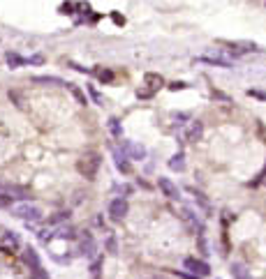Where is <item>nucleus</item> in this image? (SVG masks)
I'll use <instances>...</instances> for the list:
<instances>
[{
    "mask_svg": "<svg viewBox=\"0 0 266 279\" xmlns=\"http://www.w3.org/2000/svg\"><path fill=\"white\" fill-rule=\"evenodd\" d=\"M9 210H12L14 217L23 220L26 224H40V222L44 220L42 208L37 206V203H30V201H19V203H14Z\"/></svg>",
    "mask_w": 266,
    "mask_h": 279,
    "instance_id": "obj_1",
    "label": "nucleus"
},
{
    "mask_svg": "<svg viewBox=\"0 0 266 279\" xmlns=\"http://www.w3.org/2000/svg\"><path fill=\"white\" fill-rule=\"evenodd\" d=\"M100 167H102L100 153H86L77 160V171H79V175H84L86 180H95Z\"/></svg>",
    "mask_w": 266,
    "mask_h": 279,
    "instance_id": "obj_2",
    "label": "nucleus"
},
{
    "mask_svg": "<svg viewBox=\"0 0 266 279\" xmlns=\"http://www.w3.org/2000/svg\"><path fill=\"white\" fill-rule=\"evenodd\" d=\"M222 47H227V51L234 56V58H241V56H248V54H255V51H262L255 42H246V40H220Z\"/></svg>",
    "mask_w": 266,
    "mask_h": 279,
    "instance_id": "obj_3",
    "label": "nucleus"
},
{
    "mask_svg": "<svg viewBox=\"0 0 266 279\" xmlns=\"http://www.w3.org/2000/svg\"><path fill=\"white\" fill-rule=\"evenodd\" d=\"M130 213V203H127L125 196H116V199L109 201V208H106V215H109V220L111 222H123Z\"/></svg>",
    "mask_w": 266,
    "mask_h": 279,
    "instance_id": "obj_4",
    "label": "nucleus"
},
{
    "mask_svg": "<svg viewBox=\"0 0 266 279\" xmlns=\"http://www.w3.org/2000/svg\"><path fill=\"white\" fill-rule=\"evenodd\" d=\"M118 150L125 155L130 162H144V160H146V155H148V150L141 146V143H137V141H127V139L120 141Z\"/></svg>",
    "mask_w": 266,
    "mask_h": 279,
    "instance_id": "obj_5",
    "label": "nucleus"
},
{
    "mask_svg": "<svg viewBox=\"0 0 266 279\" xmlns=\"http://www.w3.org/2000/svg\"><path fill=\"white\" fill-rule=\"evenodd\" d=\"M79 254L88 261L95 259V254H97V242H95L90 231H79Z\"/></svg>",
    "mask_w": 266,
    "mask_h": 279,
    "instance_id": "obj_6",
    "label": "nucleus"
},
{
    "mask_svg": "<svg viewBox=\"0 0 266 279\" xmlns=\"http://www.w3.org/2000/svg\"><path fill=\"white\" fill-rule=\"evenodd\" d=\"M183 268H185L190 275H194V277H208L211 275V266H208L204 259H197V256H187L185 261H183Z\"/></svg>",
    "mask_w": 266,
    "mask_h": 279,
    "instance_id": "obj_7",
    "label": "nucleus"
},
{
    "mask_svg": "<svg viewBox=\"0 0 266 279\" xmlns=\"http://www.w3.org/2000/svg\"><path fill=\"white\" fill-rule=\"evenodd\" d=\"M194 65H211V67H222V69H232L234 60L227 58V56H220V54H208V56L194 58Z\"/></svg>",
    "mask_w": 266,
    "mask_h": 279,
    "instance_id": "obj_8",
    "label": "nucleus"
},
{
    "mask_svg": "<svg viewBox=\"0 0 266 279\" xmlns=\"http://www.w3.org/2000/svg\"><path fill=\"white\" fill-rule=\"evenodd\" d=\"M155 185H158V189L162 192V196H165V199H169V201H178L180 189H178V185H176V182H174L172 178H165V175H160Z\"/></svg>",
    "mask_w": 266,
    "mask_h": 279,
    "instance_id": "obj_9",
    "label": "nucleus"
},
{
    "mask_svg": "<svg viewBox=\"0 0 266 279\" xmlns=\"http://www.w3.org/2000/svg\"><path fill=\"white\" fill-rule=\"evenodd\" d=\"M180 220L185 222L192 231L206 233V226H204V222H199V217H197V213H194L192 208H180ZM199 233H197V235H199Z\"/></svg>",
    "mask_w": 266,
    "mask_h": 279,
    "instance_id": "obj_10",
    "label": "nucleus"
},
{
    "mask_svg": "<svg viewBox=\"0 0 266 279\" xmlns=\"http://www.w3.org/2000/svg\"><path fill=\"white\" fill-rule=\"evenodd\" d=\"M113 164H116L118 173H123V175H132V173H134L132 162L127 160V157H125L123 153H120L118 148H113Z\"/></svg>",
    "mask_w": 266,
    "mask_h": 279,
    "instance_id": "obj_11",
    "label": "nucleus"
},
{
    "mask_svg": "<svg viewBox=\"0 0 266 279\" xmlns=\"http://www.w3.org/2000/svg\"><path fill=\"white\" fill-rule=\"evenodd\" d=\"M201 136H204V122H201V120H190V127L183 132V139H185L187 143H194V141H199Z\"/></svg>",
    "mask_w": 266,
    "mask_h": 279,
    "instance_id": "obj_12",
    "label": "nucleus"
},
{
    "mask_svg": "<svg viewBox=\"0 0 266 279\" xmlns=\"http://www.w3.org/2000/svg\"><path fill=\"white\" fill-rule=\"evenodd\" d=\"M190 194L194 196V203H197V208L204 213V217H213V206H211V201H208L206 194L197 192V189H190Z\"/></svg>",
    "mask_w": 266,
    "mask_h": 279,
    "instance_id": "obj_13",
    "label": "nucleus"
},
{
    "mask_svg": "<svg viewBox=\"0 0 266 279\" xmlns=\"http://www.w3.org/2000/svg\"><path fill=\"white\" fill-rule=\"evenodd\" d=\"M53 235L58 240H79V231L72 224H60L53 228Z\"/></svg>",
    "mask_w": 266,
    "mask_h": 279,
    "instance_id": "obj_14",
    "label": "nucleus"
},
{
    "mask_svg": "<svg viewBox=\"0 0 266 279\" xmlns=\"http://www.w3.org/2000/svg\"><path fill=\"white\" fill-rule=\"evenodd\" d=\"M35 86H56V88H67V81H63L60 76H33L30 79Z\"/></svg>",
    "mask_w": 266,
    "mask_h": 279,
    "instance_id": "obj_15",
    "label": "nucleus"
},
{
    "mask_svg": "<svg viewBox=\"0 0 266 279\" xmlns=\"http://www.w3.org/2000/svg\"><path fill=\"white\" fill-rule=\"evenodd\" d=\"M23 263H26L30 270H35V268L42 266L40 254H37V249H35V247H26V249H23Z\"/></svg>",
    "mask_w": 266,
    "mask_h": 279,
    "instance_id": "obj_16",
    "label": "nucleus"
},
{
    "mask_svg": "<svg viewBox=\"0 0 266 279\" xmlns=\"http://www.w3.org/2000/svg\"><path fill=\"white\" fill-rule=\"evenodd\" d=\"M167 167L172 168V171H176V173H183L185 171V153L178 150L176 155H172V160L167 162Z\"/></svg>",
    "mask_w": 266,
    "mask_h": 279,
    "instance_id": "obj_17",
    "label": "nucleus"
},
{
    "mask_svg": "<svg viewBox=\"0 0 266 279\" xmlns=\"http://www.w3.org/2000/svg\"><path fill=\"white\" fill-rule=\"evenodd\" d=\"M67 90H70V93H72L74 102H77V104H79V107H88V104H90V102H88V95L84 93V90H81L79 86H74V83H67Z\"/></svg>",
    "mask_w": 266,
    "mask_h": 279,
    "instance_id": "obj_18",
    "label": "nucleus"
},
{
    "mask_svg": "<svg viewBox=\"0 0 266 279\" xmlns=\"http://www.w3.org/2000/svg\"><path fill=\"white\" fill-rule=\"evenodd\" d=\"M106 127H109V134H111L113 139H116V141H123V125H120V120L116 118V115H111V118H109Z\"/></svg>",
    "mask_w": 266,
    "mask_h": 279,
    "instance_id": "obj_19",
    "label": "nucleus"
},
{
    "mask_svg": "<svg viewBox=\"0 0 266 279\" xmlns=\"http://www.w3.org/2000/svg\"><path fill=\"white\" fill-rule=\"evenodd\" d=\"M5 60H7V67H12V69H19V67H26L28 65V58H23L21 54H5Z\"/></svg>",
    "mask_w": 266,
    "mask_h": 279,
    "instance_id": "obj_20",
    "label": "nucleus"
},
{
    "mask_svg": "<svg viewBox=\"0 0 266 279\" xmlns=\"http://www.w3.org/2000/svg\"><path fill=\"white\" fill-rule=\"evenodd\" d=\"M0 206H9L12 208V185L7 182H0Z\"/></svg>",
    "mask_w": 266,
    "mask_h": 279,
    "instance_id": "obj_21",
    "label": "nucleus"
},
{
    "mask_svg": "<svg viewBox=\"0 0 266 279\" xmlns=\"http://www.w3.org/2000/svg\"><path fill=\"white\" fill-rule=\"evenodd\" d=\"M229 273H232L234 279H250V273H248V268L243 266V263H239V261L229 266Z\"/></svg>",
    "mask_w": 266,
    "mask_h": 279,
    "instance_id": "obj_22",
    "label": "nucleus"
},
{
    "mask_svg": "<svg viewBox=\"0 0 266 279\" xmlns=\"http://www.w3.org/2000/svg\"><path fill=\"white\" fill-rule=\"evenodd\" d=\"M144 81H146L148 86H151V90H158V88L165 86V79H162L160 74H153V72H146V74H144Z\"/></svg>",
    "mask_w": 266,
    "mask_h": 279,
    "instance_id": "obj_23",
    "label": "nucleus"
},
{
    "mask_svg": "<svg viewBox=\"0 0 266 279\" xmlns=\"http://www.w3.org/2000/svg\"><path fill=\"white\" fill-rule=\"evenodd\" d=\"M104 249H106L109 256H116V254H118V240H116V235H106Z\"/></svg>",
    "mask_w": 266,
    "mask_h": 279,
    "instance_id": "obj_24",
    "label": "nucleus"
},
{
    "mask_svg": "<svg viewBox=\"0 0 266 279\" xmlns=\"http://www.w3.org/2000/svg\"><path fill=\"white\" fill-rule=\"evenodd\" d=\"M93 74L102 81V83H113V79H116V74H113L111 69H93Z\"/></svg>",
    "mask_w": 266,
    "mask_h": 279,
    "instance_id": "obj_25",
    "label": "nucleus"
},
{
    "mask_svg": "<svg viewBox=\"0 0 266 279\" xmlns=\"http://www.w3.org/2000/svg\"><path fill=\"white\" fill-rule=\"evenodd\" d=\"M67 220H70V213H65V210H60V213H56L53 217H49V224H51V228H56V226L65 224Z\"/></svg>",
    "mask_w": 266,
    "mask_h": 279,
    "instance_id": "obj_26",
    "label": "nucleus"
},
{
    "mask_svg": "<svg viewBox=\"0 0 266 279\" xmlns=\"http://www.w3.org/2000/svg\"><path fill=\"white\" fill-rule=\"evenodd\" d=\"M86 93L90 95V100H93L95 104H97V107H104V97H102V93H100V90H97L95 86H88V88H86Z\"/></svg>",
    "mask_w": 266,
    "mask_h": 279,
    "instance_id": "obj_27",
    "label": "nucleus"
},
{
    "mask_svg": "<svg viewBox=\"0 0 266 279\" xmlns=\"http://www.w3.org/2000/svg\"><path fill=\"white\" fill-rule=\"evenodd\" d=\"M197 245H199V254L201 256H208V242H206V235H204V233H199V235H197Z\"/></svg>",
    "mask_w": 266,
    "mask_h": 279,
    "instance_id": "obj_28",
    "label": "nucleus"
},
{
    "mask_svg": "<svg viewBox=\"0 0 266 279\" xmlns=\"http://www.w3.org/2000/svg\"><path fill=\"white\" fill-rule=\"evenodd\" d=\"M174 120H176V125H187V120H192V115L190 113H185V111H180V113H174Z\"/></svg>",
    "mask_w": 266,
    "mask_h": 279,
    "instance_id": "obj_29",
    "label": "nucleus"
},
{
    "mask_svg": "<svg viewBox=\"0 0 266 279\" xmlns=\"http://www.w3.org/2000/svg\"><path fill=\"white\" fill-rule=\"evenodd\" d=\"M30 279H51L49 277V270H44V268H35V270H30Z\"/></svg>",
    "mask_w": 266,
    "mask_h": 279,
    "instance_id": "obj_30",
    "label": "nucleus"
},
{
    "mask_svg": "<svg viewBox=\"0 0 266 279\" xmlns=\"http://www.w3.org/2000/svg\"><path fill=\"white\" fill-rule=\"evenodd\" d=\"M153 95H155V90H151V88H139V90H137V97H139V100H151Z\"/></svg>",
    "mask_w": 266,
    "mask_h": 279,
    "instance_id": "obj_31",
    "label": "nucleus"
},
{
    "mask_svg": "<svg viewBox=\"0 0 266 279\" xmlns=\"http://www.w3.org/2000/svg\"><path fill=\"white\" fill-rule=\"evenodd\" d=\"M28 65H37V67L44 65V56H42V54H33L30 58H28Z\"/></svg>",
    "mask_w": 266,
    "mask_h": 279,
    "instance_id": "obj_32",
    "label": "nucleus"
},
{
    "mask_svg": "<svg viewBox=\"0 0 266 279\" xmlns=\"http://www.w3.org/2000/svg\"><path fill=\"white\" fill-rule=\"evenodd\" d=\"M7 95H9V100H12L14 102V104H16V107H23V100H21V95L19 93H16V90H9V93H7Z\"/></svg>",
    "mask_w": 266,
    "mask_h": 279,
    "instance_id": "obj_33",
    "label": "nucleus"
},
{
    "mask_svg": "<svg viewBox=\"0 0 266 279\" xmlns=\"http://www.w3.org/2000/svg\"><path fill=\"white\" fill-rule=\"evenodd\" d=\"M100 268H102V259H95L93 263H90V273H93V277L100 275Z\"/></svg>",
    "mask_w": 266,
    "mask_h": 279,
    "instance_id": "obj_34",
    "label": "nucleus"
},
{
    "mask_svg": "<svg viewBox=\"0 0 266 279\" xmlns=\"http://www.w3.org/2000/svg\"><path fill=\"white\" fill-rule=\"evenodd\" d=\"M248 95H250V97H257V100H262V102H266L264 90H248Z\"/></svg>",
    "mask_w": 266,
    "mask_h": 279,
    "instance_id": "obj_35",
    "label": "nucleus"
},
{
    "mask_svg": "<svg viewBox=\"0 0 266 279\" xmlns=\"http://www.w3.org/2000/svg\"><path fill=\"white\" fill-rule=\"evenodd\" d=\"M111 19H113L116 26H125V16H120L118 12H111Z\"/></svg>",
    "mask_w": 266,
    "mask_h": 279,
    "instance_id": "obj_36",
    "label": "nucleus"
},
{
    "mask_svg": "<svg viewBox=\"0 0 266 279\" xmlns=\"http://www.w3.org/2000/svg\"><path fill=\"white\" fill-rule=\"evenodd\" d=\"M213 97H215V100H220V102H229V95L220 93V90H213Z\"/></svg>",
    "mask_w": 266,
    "mask_h": 279,
    "instance_id": "obj_37",
    "label": "nucleus"
},
{
    "mask_svg": "<svg viewBox=\"0 0 266 279\" xmlns=\"http://www.w3.org/2000/svg\"><path fill=\"white\" fill-rule=\"evenodd\" d=\"M183 88H185L183 81H174V83H169V90H183Z\"/></svg>",
    "mask_w": 266,
    "mask_h": 279,
    "instance_id": "obj_38",
    "label": "nucleus"
},
{
    "mask_svg": "<svg viewBox=\"0 0 266 279\" xmlns=\"http://www.w3.org/2000/svg\"><path fill=\"white\" fill-rule=\"evenodd\" d=\"M118 192H120V194H125V199H127V196L132 194V187H130V185H120V187H118Z\"/></svg>",
    "mask_w": 266,
    "mask_h": 279,
    "instance_id": "obj_39",
    "label": "nucleus"
},
{
    "mask_svg": "<svg viewBox=\"0 0 266 279\" xmlns=\"http://www.w3.org/2000/svg\"><path fill=\"white\" fill-rule=\"evenodd\" d=\"M95 226H97V228H106L104 220H102V215H95Z\"/></svg>",
    "mask_w": 266,
    "mask_h": 279,
    "instance_id": "obj_40",
    "label": "nucleus"
},
{
    "mask_svg": "<svg viewBox=\"0 0 266 279\" xmlns=\"http://www.w3.org/2000/svg\"><path fill=\"white\" fill-rule=\"evenodd\" d=\"M260 182H262V185H266V167H264V171L260 173V180H257V185H260Z\"/></svg>",
    "mask_w": 266,
    "mask_h": 279,
    "instance_id": "obj_41",
    "label": "nucleus"
}]
</instances>
